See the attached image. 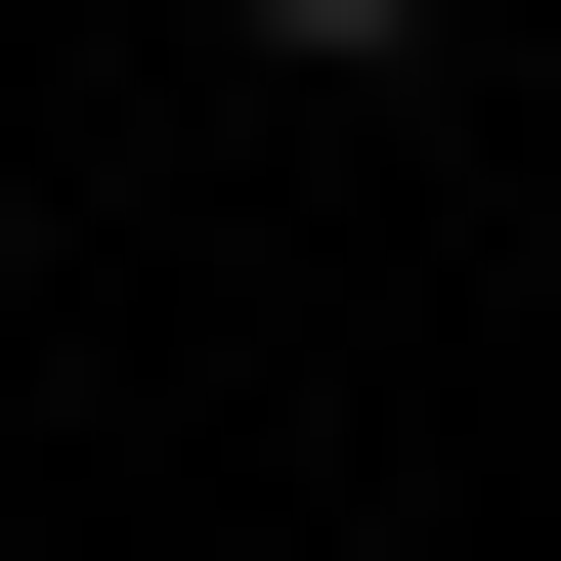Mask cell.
Instances as JSON below:
<instances>
[{
  "label": "cell",
  "instance_id": "6da1fadb",
  "mask_svg": "<svg viewBox=\"0 0 561 561\" xmlns=\"http://www.w3.org/2000/svg\"><path fill=\"white\" fill-rule=\"evenodd\" d=\"M260 44H346V87H389V44H432V0H260Z\"/></svg>",
  "mask_w": 561,
  "mask_h": 561
}]
</instances>
